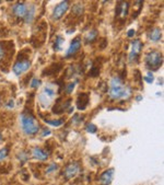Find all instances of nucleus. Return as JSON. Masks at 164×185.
<instances>
[{
	"mask_svg": "<svg viewBox=\"0 0 164 185\" xmlns=\"http://www.w3.org/2000/svg\"><path fill=\"white\" fill-rule=\"evenodd\" d=\"M89 102H90V95L88 93H80L79 96H78V100H77V107L80 111H83V110L86 109Z\"/></svg>",
	"mask_w": 164,
	"mask_h": 185,
	"instance_id": "13",
	"label": "nucleus"
},
{
	"mask_svg": "<svg viewBox=\"0 0 164 185\" xmlns=\"http://www.w3.org/2000/svg\"><path fill=\"white\" fill-rule=\"evenodd\" d=\"M46 123H48V124L53 125V126H60V125L63 123V119H57V121H45Z\"/></svg>",
	"mask_w": 164,
	"mask_h": 185,
	"instance_id": "26",
	"label": "nucleus"
},
{
	"mask_svg": "<svg viewBox=\"0 0 164 185\" xmlns=\"http://www.w3.org/2000/svg\"><path fill=\"white\" fill-rule=\"evenodd\" d=\"M48 152L47 150L43 149L41 147H35L34 149L32 150V156L34 157L35 159L40 160V161H45V160L48 159Z\"/></svg>",
	"mask_w": 164,
	"mask_h": 185,
	"instance_id": "12",
	"label": "nucleus"
},
{
	"mask_svg": "<svg viewBox=\"0 0 164 185\" xmlns=\"http://www.w3.org/2000/svg\"><path fill=\"white\" fill-rule=\"evenodd\" d=\"M83 6L82 4H76V6L73 7V13L76 14V16H81V13L83 12Z\"/></svg>",
	"mask_w": 164,
	"mask_h": 185,
	"instance_id": "20",
	"label": "nucleus"
},
{
	"mask_svg": "<svg viewBox=\"0 0 164 185\" xmlns=\"http://www.w3.org/2000/svg\"><path fill=\"white\" fill-rule=\"evenodd\" d=\"M73 89H75V82L69 83V84L67 86V89H66L67 93H71L73 91Z\"/></svg>",
	"mask_w": 164,
	"mask_h": 185,
	"instance_id": "29",
	"label": "nucleus"
},
{
	"mask_svg": "<svg viewBox=\"0 0 164 185\" xmlns=\"http://www.w3.org/2000/svg\"><path fill=\"white\" fill-rule=\"evenodd\" d=\"M18 158H19L21 161H23V162H24V161H26V160L28 159V153H26V152H20L19 156H18Z\"/></svg>",
	"mask_w": 164,
	"mask_h": 185,
	"instance_id": "28",
	"label": "nucleus"
},
{
	"mask_svg": "<svg viewBox=\"0 0 164 185\" xmlns=\"http://www.w3.org/2000/svg\"><path fill=\"white\" fill-rule=\"evenodd\" d=\"M149 38L151 40L152 42H159L162 38V31L161 29L159 28H154L152 29L149 33Z\"/></svg>",
	"mask_w": 164,
	"mask_h": 185,
	"instance_id": "16",
	"label": "nucleus"
},
{
	"mask_svg": "<svg viewBox=\"0 0 164 185\" xmlns=\"http://www.w3.org/2000/svg\"><path fill=\"white\" fill-rule=\"evenodd\" d=\"M35 16V7L34 6H30L28 8V11H26V14L24 16V19H25V22L26 23H31L33 21Z\"/></svg>",
	"mask_w": 164,
	"mask_h": 185,
	"instance_id": "17",
	"label": "nucleus"
},
{
	"mask_svg": "<svg viewBox=\"0 0 164 185\" xmlns=\"http://www.w3.org/2000/svg\"><path fill=\"white\" fill-rule=\"evenodd\" d=\"M0 140H1V134H0Z\"/></svg>",
	"mask_w": 164,
	"mask_h": 185,
	"instance_id": "32",
	"label": "nucleus"
},
{
	"mask_svg": "<svg viewBox=\"0 0 164 185\" xmlns=\"http://www.w3.org/2000/svg\"><path fill=\"white\" fill-rule=\"evenodd\" d=\"M80 170H81V168H80V164L78 162L69 163V164L65 168L63 175H65V178H66L67 180H71L80 172Z\"/></svg>",
	"mask_w": 164,
	"mask_h": 185,
	"instance_id": "8",
	"label": "nucleus"
},
{
	"mask_svg": "<svg viewBox=\"0 0 164 185\" xmlns=\"http://www.w3.org/2000/svg\"><path fill=\"white\" fill-rule=\"evenodd\" d=\"M96 36H98V31L96 30H92V31H90V32L85 35V43H91V42H93L96 38Z\"/></svg>",
	"mask_w": 164,
	"mask_h": 185,
	"instance_id": "19",
	"label": "nucleus"
},
{
	"mask_svg": "<svg viewBox=\"0 0 164 185\" xmlns=\"http://www.w3.org/2000/svg\"><path fill=\"white\" fill-rule=\"evenodd\" d=\"M31 88H33V89H36V88H38V87L41 86V80L37 79V78H34V79L31 81Z\"/></svg>",
	"mask_w": 164,
	"mask_h": 185,
	"instance_id": "24",
	"label": "nucleus"
},
{
	"mask_svg": "<svg viewBox=\"0 0 164 185\" xmlns=\"http://www.w3.org/2000/svg\"><path fill=\"white\" fill-rule=\"evenodd\" d=\"M57 170H58V164H56V163H51V164L48 166L47 169H46V173L49 174V173L55 172V171H57Z\"/></svg>",
	"mask_w": 164,
	"mask_h": 185,
	"instance_id": "23",
	"label": "nucleus"
},
{
	"mask_svg": "<svg viewBox=\"0 0 164 185\" xmlns=\"http://www.w3.org/2000/svg\"><path fill=\"white\" fill-rule=\"evenodd\" d=\"M114 178V169H108L102 173L100 176V183L102 185H110Z\"/></svg>",
	"mask_w": 164,
	"mask_h": 185,
	"instance_id": "14",
	"label": "nucleus"
},
{
	"mask_svg": "<svg viewBox=\"0 0 164 185\" xmlns=\"http://www.w3.org/2000/svg\"><path fill=\"white\" fill-rule=\"evenodd\" d=\"M55 94H56V89L55 87L51 83H48L47 86L45 87L43 92L41 93L40 95V102H41V105L43 107H48L49 104H51V100L54 99Z\"/></svg>",
	"mask_w": 164,
	"mask_h": 185,
	"instance_id": "4",
	"label": "nucleus"
},
{
	"mask_svg": "<svg viewBox=\"0 0 164 185\" xmlns=\"http://www.w3.org/2000/svg\"><path fill=\"white\" fill-rule=\"evenodd\" d=\"M98 74H100V66H96V65H94V66L91 68V71H90V74H89V75H90L92 78H94V77H96Z\"/></svg>",
	"mask_w": 164,
	"mask_h": 185,
	"instance_id": "22",
	"label": "nucleus"
},
{
	"mask_svg": "<svg viewBox=\"0 0 164 185\" xmlns=\"http://www.w3.org/2000/svg\"><path fill=\"white\" fill-rule=\"evenodd\" d=\"M12 11L14 13V16L18 18H24L28 11V7L24 2H18L16 3L12 8Z\"/></svg>",
	"mask_w": 164,
	"mask_h": 185,
	"instance_id": "11",
	"label": "nucleus"
},
{
	"mask_svg": "<svg viewBox=\"0 0 164 185\" xmlns=\"http://www.w3.org/2000/svg\"><path fill=\"white\" fill-rule=\"evenodd\" d=\"M14 46L12 42H0V63L8 60L7 58L12 57Z\"/></svg>",
	"mask_w": 164,
	"mask_h": 185,
	"instance_id": "5",
	"label": "nucleus"
},
{
	"mask_svg": "<svg viewBox=\"0 0 164 185\" xmlns=\"http://www.w3.org/2000/svg\"><path fill=\"white\" fill-rule=\"evenodd\" d=\"M96 126H95L94 124H92V123H90V124L86 125V131H89V133H91V134H94V133H96Z\"/></svg>",
	"mask_w": 164,
	"mask_h": 185,
	"instance_id": "25",
	"label": "nucleus"
},
{
	"mask_svg": "<svg viewBox=\"0 0 164 185\" xmlns=\"http://www.w3.org/2000/svg\"><path fill=\"white\" fill-rule=\"evenodd\" d=\"M131 94V89L129 87L125 86L119 77H114L110 81V98L113 100L127 99Z\"/></svg>",
	"mask_w": 164,
	"mask_h": 185,
	"instance_id": "1",
	"label": "nucleus"
},
{
	"mask_svg": "<svg viewBox=\"0 0 164 185\" xmlns=\"http://www.w3.org/2000/svg\"><path fill=\"white\" fill-rule=\"evenodd\" d=\"M145 80L148 83H152V82H153V80H154V77H153L152 72H148V75L145 77Z\"/></svg>",
	"mask_w": 164,
	"mask_h": 185,
	"instance_id": "27",
	"label": "nucleus"
},
{
	"mask_svg": "<svg viewBox=\"0 0 164 185\" xmlns=\"http://www.w3.org/2000/svg\"><path fill=\"white\" fill-rule=\"evenodd\" d=\"M128 2H118V6L116 8V16H126L129 9Z\"/></svg>",
	"mask_w": 164,
	"mask_h": 185,
	"instance_id": "15",
	"label": "nucleus"
},
{
	"mask_svg": "<svg viewBox=\"0 0 164 185\" xmlns=\"http://www.w3.org/2000/svg\"><path fill=\"white\" fill-rule=\"evenodd\" d=\"M8 153H9V148L4 147L2 149H0V161L4 160L8 157Z\"/></svg>",
	"mask_w": 164,
	"mask_h": 185,
	"instance_id": "21",
	"label": "nucleus"
},
{
	"mask_svg": "<svg viewBox=\"0 0 164 185\" xmlns=\"http://www.w3.org/2000/svg\"><path fill=\"white\" fill-rule=\"evenodd\" d=\"M80 48H81V37H76L73 38L72 42L70 43L69 47L68 49L66 51V57H72L75 55L80 51Z\"/></svg>",
	"mask_w": 164,
	"mask_h": 185,
	"instance_id": "10",
	"label": "nucleus"
},
{
	"mask_svg": "<svg viewBox=\"0 0 164 185\" xmlns=\"http://www.w3.org/2000/svg\"><path fill=\"white\" fill-rule=\"evenodd\" d=\"M20 123L23 131L28 136L37 134L40 131V125H38L37 119L32 114L30 111H23L20 115Z\"/></svg>",
	"mask_w": 164,
	"mask_h": 185,
	"instance_id": "2",
	"label": "nucleus"
},
{
	"mask_svg": "<svg viewBox=\"0 0 164 185\" xmlns=\"http://www.w3.org/2000/svg\"><path fill=\"white\" fill-rule=\"evenodd\" d=\"M145 66L150 70H158L163 64V56L159 51H151L145 57Z\"/></svg>",
	"mask_w": 164,
	"mask_h": 185,
	"instance_id": "3",
	"label": "nucleus"
},
{
	"mask_svg": "<svg viewBox=\"0 0 164 185\" xmlns=\"http://www.w3.org/2000/svg\"><path fill=\"white\" fill-rule=\"evenodd\" d=\"M63 43H65V40H63V36H60V35L57 36L56 40H55L54 45H53V48H54V51H61V49H63Z\"/></svg>",
	"mask_w": 164,
	"mask_h": 185,
	"instance_id": "18",
	"label": "nucleus"
},
{
	"mask_svg": "<svg viewBox=\"0 0 164 185\" xmlns=\"http://www.w3.org/2000/svg\"><path fill=\"white\" fill-rule=\"evenodd\" d=\"M142 46H143V44L139 40H135V41L131 42V47H130V53H129L130 63L137 61V59L139 58V55H140V51L142 49Z\"/></svg>",
	"mask_w": 164,
	"mask_h": 185,
	"instance_id": "7",
	"label": "nucleus"
},
{
	"mask_svg": "<svg viewBox=\"0 0 164 185\" xmlns=\"http://www.w3.org/2000/svg\"><path fill=\"white\" fill-rule=\"evenodd\" d=\"M68 9H69V1H61L59 4H57L55 7L54 11H53V19L54 20L61 19Z\"/></svg>",
	"mask_w": 164,
	"mask_h": 185,
	"instance_id": "9",
	"label": "nucleus"
},
{
	"mask_svg": "<svg viewBox=\"0 0 164 185\" xmlns=\"http://www.w3.org/2000/svg\"><path fill=\"white\" fill-rule=\"evenodd\" d=\"M127 35L129 36V37L133 36V35H135V30H129V31H128V34H127Z\"/></svg>",
	"mask_w": 164,
	"mask_h": 185,
	"instance_id": "30",
	"label": "nucleus"
},
{
	"mask_svg": "<svg viewBox=\"0 0 164 185\" xmlns=\"http://www.w3.org/2000/svg\"><path fill=\"white\" fill-rule=\"evenodd\" d=\"M30 67H31V60L28 58H19L16 61V64L13 65L12 70L16 76H21L25 71H28Z\"/></svg>",
	"mask_w": 164,
	"mask_h": 185,
	"instance_id": "6",
	"label": "nucleus"
},
{
	"mask_svg": "<svg viewBox=\"0 0 164 185\" xmlns=\"http://www.w3.org/2000/svg\"><path fill=\"white\" fill-rule=\"evenodd\" d=\"M49 134H51V131H48V129H47V131H46V129H44V131H43V136H46V135H49Z\"/></svg>",
	"mask_w": 164,
	"mask_h": 185,
	"instance_id": "31",
	"label": "nucleus"
}]
</instances>
